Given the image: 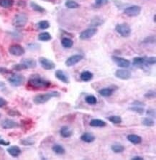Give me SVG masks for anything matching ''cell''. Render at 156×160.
I'll use <instances>...</instances> for the list:
<instances>
[{
  "instance_id": "1",
  "label": "cell",
  "mask_w": 156,
  "mask_h": 160,
  "mask_svg": "<svg viewBox=\"0 0 156 160\" xmlns=\"http://www.w3.org/2000/svg\"><path fill=\"white\" fill-rule=\"evenodd\" d=\"M28 86L33 89H45L51 87V83L39 75H32L28 80Z\"/></svg>"
},
{
  "instance_id": "2",
  "label": "cell",
  "mask_w": 156,
  "mask_h": 160,
  "mask_svg": "<svg viewBox=\"0 0 156 160\" xmlns=\"http://www.w3.org/2000/svg\"><path fill=\"white\" fill-rule=\"evenodd\" d=\"M61 96V93L58 91H51L46 93L38 94L33 98L34 103L37 105L44 104L49 101L52 98H58Z\"/></svg>"
},
{
  "instance_id": "3",
  "label": "cell",
  "mask_w": 156,
  "mask_h": 160,
  "mask_svg": "<svg viewBox=\"0 0 156 160\" xmlns=\"http://www.w3.org/2000/svg\"><path fill=\"white\" fill-rule=\"evenodd\" d=\"M28 21V15L25 13H19L17 14L12 19V24L15 28H20L26 25Z\"/></svg>"
},
{
  "instance_id": "4",
  "label": "cell",
  "mask_w": 156,
  "mask_h": 160,
  "mask_svg": "<svg viewBox=\"0 0 156 160\" xmlns=\"http://www.w3.org/2000/svg\"><path fill=\"white\" fill-rule=\"evenodd\" d=\"M115 30L119 34H120L122 37L127 38L131 34L132 30L129 24L127 23H122V24H119L115 27Z\"/></svg>"
},
{
  "instance_id": "5",
  "label": "cell",
  "mask_w": 156,
  "mask_h": 160,
  "mask_svg": "<svg viewBox=\"0 0 156 160\" xmlns=\"http://www.w3.org/2000/svg\"><path fill=\"white\" fill-rule=\"evenodd\" d=\"M25 78L22 75L18 74H14L10 76L8 79V81L12 86H15V87H18V86H22L24 83Z\"/></svg>"
},
{
  "instance_id": "6",
  "label": "cell",
  "mask_w": 156,
  "mask_h": 160,
  "mask_svg": "<svg viewBox=\"0 0 156 160\" xmlns=\"http://www.w3.org/2000/svg\"><path fill=\"white\" fill-rule=\"evenodd\" d=\"M141 7L138 5H133L130 6V7H127L124 10V13L127 16L130 17H134L138 16L140 14L141 11Z\"/></svg>"
},
{
  "instance_id": "7",
  "label": "cell",
  "mask_w": 156,
  "mask_h": 160,
  "mask_svg": "<svg viewBox=\"0 0 156 160\" xmlns=\"http://www.w3.org/2000/svg\"><path fill=\"white\" fill-rule=\"evenodd\" d=\"M9 53L11 54V55H14V56H22L25 53V51L24 47H22V46L20 45H17V44H15V45H11L10 47H9Z\"/></svg>"
},
{
  "instance_id": "8",
  "label": "cell",
  "mask_w": 156,
  "mask_h": 160,
  "mask_svg": "<svg viewBox=\"0 0 156 160\" xmlns=\"http://www.w3.org/2000/svg\"><path fill=\"white\" fill-rule=\"evenodd\" d=\"M97 33V30L96 28H88L81 32L79 38L81 40H89Z\"/></svg>"
},
{
  "instance_id": "9",
  "label": "cell",
  "mask_w": 156,
  "mask_h": 160,
  "mask_svg": "<svg viewBox=\"0 0 156 160\" xmlns=\"http://www.w3.org/2000/svg\"><path fill=\"white\" fill-rule=\"evenodd\" d=\"M39 63L43 69L46 70H53L55 67V64L51 60L41 57L39 58Z\"/></svg>"
},
{
  "instance_id": "10",
  "label": "cell",
  "mask_w": 156,
  "mask_h": 160,
  "mask_svg": "<svg viewBox=\"0 0 156 160\" xmlns=\"http://www.w3.org/2000/svg\"><path fill=\"white\" fill-rule=\"evenodd\" d=\"M111 59L117 66L122 67V68H128L130 65V61L126 58L117 56H112Z\"/></svg>"
},
{
  "instance_id": "11",
  "label": "cell",
  "mask_w": 156,
  "mask_h": 160,
  "mask_svg": "<svg viewBox=\"0 0 156 160\" xmlns=\"http://www.w3.org/2000/svg\"><path fill=\"white\" fill-rule=\"evenodd\" d=\"M0 125H1V126L5 129H11L18 128V127L20 126V125L17 122H16V121L12 120V119H4L3 121H2Z\"/></svg>"
},
{
  "instance_id": "12",
  "label": "cell",
  "mask_w": 156,
  "mask_h": 160,
  "mask_svg": "<svg viewBox=\"0 0 156 160\" xmlns=\"http://www.w3.org/2000/svg\"><path fill=\"white\" fill-rule=\"evenodd\" d=\"M84 59V56L81 55H74L72 56L69 57L68 59L65 60V64L66 66L68 67H71L74 66L78 63H79L80 61H81Z\"/></svg>"
},
{
  "instance_id": "13",
  "label": "cell",
  "mask_w": 156,
  "mask_h": 160,
  "mask_svg": "<svg viewBox=\"0 0 156 160\" xmlns=\"http://www.w3.org/2000/svg\"><path fill=\"white\" fill-rule=\"evenodd\" d=\"M115 75L117 78L121 79V80H128L132 76V73L128 70L119 69V70H117L115 72Z\"/></svg>"
},
{
  "instance_id": "14",
  "label": "cell",
  "mask_w": 156,
  "mask_h": 160,
  "mask_svg": "<svg viewBox=\"0 0 156 160\" xmlns=\"http://www.w3.org/2000/svg\"><path fill=\"white\" fill-rule=\"evenodd\" d=\"M55 76L59 80L63 82V83L68 84L70 83V80H69L68 76L62 70H58L55 71Z\"/></svg>"
},
{
  "instance_id": "15",
  "label": "cell",
  "mask_w": 156,
  "mask_h": 160,
  "mask_svg": "<svg viewBox=\"0 0 156 160\" xmlns=\"http://www.w3.org/2000/svg\"><path fill=\"white\" fill-rule=\"evenodd\" d=\"M21 63L25 65L26 69L35 68L37 66V63L34 59L32 58H25L21 60Z\"/></svg>"
},
{
  "instance_id": "16",
  "label": "cell",
  "mask_w": 156,
  "mask_h": 160,
  "mask_svg": "<svg viewBox=\"0 0 156 160\" xmlns=\"http://www.w3.org/2000/svg\"><path fill=\"white\" fill-rule=\"evenodd\" d=\"M7 151L13 157H17L20 155L21 149L18 146H12L7 149Z\"/></svg>"
},
{
  "instance_id": "17",
  "label": "cell",
  "mask_w": 156,
  "mask_h": 160,
  "mask_svg": "<svg viewBox=\"0 0 156 160\" xmlns=\"http://www.w3.org/2000/svg\"><path fill=\"white\" fill-rule=\"evenodd\" d=\"M80 139L81 140L86 142V143H92V142H94V141H95V136L92 134H91V133L88 132L83 134L81 136Z\"/></svg>"
},
{
  "instance_id": "18",
  "label": "cell",
  "mask_w": 156,
  "mask_h": 160,
  "mask_svg": "<svg viewBox=\"0 0 156 160\" xmlns=\"http://www.w3.org/2000/svg\"><path fill=\"white\" fill-rule=\"evenodd\" d=\"M60 134L63 138H70L73 135V131L68 126H64L60 130Z\"/></svg>"
},
{
  "instance_id": "19",
  "label": "cell",
  "mask_w": 156,
  "mask_h": 160,
  "mask_svg": "<svg viewBox=\"0 0 156 160\" xmlns=\"http://www.w3.org/2000/svg\"><path fill=\"white\" fill-rule=\"evenodd\" d=\"M129 142L133 144H140L142 143V137L136 134H130L127 136Z\"/></svg>"
},
{
  "instance_id": "20",
  "label": "cell",
  "mask_w": 156,
  "mask_h": 160,
  "mask_svg": "<svg viewBox=\"0 0 156 160\" xmlns=\"http://www.w3.org/2000/svg\"><path fill=\"white\" fill-rule=\"evenodd\" d=\"M90 126L92 127H99V128H102L107 126V123L101 119H94L90 121L89 123Z\"/></svg>"
},
{
  "instance_id": "21",
  "label": "cell",
  "mask_w": 156,
  "mask_h": 160,
  "mask_svg": "<svg viewBox=\"0 0 156 160\" xmlns=\"http://www.w3.org/2000/svg\"><path fill=\"white\" fill-rule=\"evenodd\" d=\"M93 76H94L93 73L90 72V71L86 70L81 73V74L80 75V79L82 80V81L88 82L93 78Z\"/></svg>"
},
{
  "instance_id": "22",
  "label": "cell",
  "mask_w": 156,
  "mask_h": 160,
  "mask_svg": "<svg viewBox=\"0 0 156 160\" xmlns=\"http://www.w3.org/2000/svg\"><path fill=\"white\" fill-rule=\"evenodd\" d=\"M114 93V90L111 88H105L101 89L99 91V93L100 94V96H101L102 97H110V96L112 95Z\"/></svg>"
},
{
  "instance_id": "23",
  "label": "cell",
  "mask_w": 156,
  "mask_h": 160,
  "mask_svg": "<svg viewBox=\"0 0 156 160\" xmlns=\"http://www.w3.org/2000/svg\"><path fill=\"white\" fill-rule=\"evenodd\" d=\"M52 150H53V152H55L56 155H63L65 153V150L64 148H63V146L58 144H54L53 147H52Z\"/></svg>"
},
{
  "instance_id": "24",
  "label": "cell",
  "mask_w": 156,
  "mask_h": 160,
  "mask_svg": "<svg viewBox=\"0 0 156 160\" xmlns=\"http://www.w3.org/2000/svg\"><path fill=\"white\" fill-rule=\"evenodd\" d=\"M61 45L65 48H71L74 45V41L68 38H63L61 40Z\"/></svg>"
},
{
  "instance_id": "25",
  "label": "cell",
  "mask_w": 156,
  "mask_h": 160,
  "mask_svg": "<svg viewBox=\"0 0 156 160\" xmlns=\"http://www.w3.org/2000/svg\"><path fill=\"white\" fill-rule=\"evenodd\" d=\"M51 39H52L51 34L48 32H42V33L39 34V35H38V40H40V41L48 42L49 41V40H51Z\"/></svg>"
},
{
  "instance_id": "26",
  "label": "cell",
  "mask_w": 156,
  "mask_h": 160,
  "mask_svg": "<svg viewBox=\"0 0 156 160\" xmlns=\"http://www.w3.org/2000/svg\"><path fill=\"white\" fill-rule=\"evenodd\" d=\"M65 6L68 9H77L80 7V5L74 0H66Z\"/></svg>"
},
{
  "instance_id": "27",
  "label": "cell",
  "mask_w": 156,
  "mask_h": 160,
  "mask_svg": "<svg viewBox=\"0 0 156 160\" xmlns=\"http://www.w3.org/2000/svg\"><path fill=\"white\" fill-rule=\"evenodd\" d=\"M111 149L114 152H115V153L119 154V153H122V152H124L125 148L124 146L122 145V144H113V145H111Z\"/></svg>"
},
{
  "instance_id": "28",
  "label": "cell",
  "mask_w": 156,
  "mask_h": 160,
  "mask_svg": "<svg viewBox=\"0 0 156 160\" xmlns=\"http://www.w3.org/2000/svg\"><path fill=\"white\" fill-rule=\"evenodd\" d=\"M146 64L145 62V58L144 57H134L133 59V65L135 66L138 67H142L143 65Z\"/></svg>"
},
{
  "instance_id": "29",
  "label": "cell",
  "mask_w": 156,
  "mask_h": 160,
  "mask_svg": "<svg viewBox=\"0 0 156 160\" xmlns=\"http://www.w3.org/2000/svg\"><path fill=\"white\" fill-rule=\"evenodd\" d=\"M14 5V0H0V7L3 8H10Z\"/></svg>"
},
{
  "instance_id": "30",
  "label": "cell",
  "mask_w": 156,
  "mask_h": 160,
  "mask_svg": "<svg viewBox=\"0 0 156 160\" xmlns=\"http://www.w3.org/2000/svg\"><path fill=\"white\" fill-rule=\"evenodd\" d=\"M30 7H32L34 11H38V12L43 13L45 11V9H44L43 7H42L40 5H38V4L35 2H30Z\"/></svg>"
},
{
  "instance_id": "31",
  "label": "cell",
  "mask_w": 156,
  "mask_h": 160,
  "mask_svg": "<svg viewBox=\"0 0 156 160\" xmlns=\"http://www.w3.org/2000/svg\"><path fill=\"white\" fill-rule=\"evenodd\" d=\"M32 124V121L31 119H25V120L21 121L20 126L22 127V129L28 130V129H30L31 128Z\"/></svg>"
},
{
  "instance_id": "32",
  "label": "cell",
  "mask_w": 156,
  "mask_h": 160,
  "mask_svg": "<svg viewBox=\"0 0 156 160\" xmlns=\"http://www.w3.org/2000/svg\"><path fill=\"white\" fill-rule=\"evenodd\" d=\"M108 120L110 121V122L113 123V124H121V123H122V118H121L119 116H116V115L111 116L108 117Z\"/></svg>"
},
{
  "instance_id": "33",
  "label": "cell",
  "mask_w": 156,
  "mask_h": 160,
  "mask_svg": "<svg viewBox=\"0 0 156 160\" xmlns=\"http://www.w3.org/2000/svg\"><path fill=\"white\" fill-rule=\"evenodd\" d=\"M85 101L89 105H95L97 103V98L93 95H89L85 98Z\"/></svg>"
},
{
  "instance_id": "34",
  "label": "cell",
  "mask_w": 156,
  "mask_h": 160,
  "mask_svg": "<svg viewBox=\"0 0 156 160\" xmlns=\"http://www.w3.org/2000/svg\"><path fill=\"white\" fill-rule=\"evenodd\" d=\"M37 25L40 30H46L50 28V22L47 20H42L38 23Z\"/></svg>"
},
{
  "instance_id": "35",
  "label": "cell",
  "mask_w": 156,
  "mask_h": 160,
  "mask_svg": "<svg viewBox=\"0 0 156 160\" xmlns=\"http://www.w3.org/2000/svg\"><path fill=\"white\" fill-rule=\"evenodd\" d=\"M142 123L144 126L148 127H152L155 125V121L151 118H144L142 119Z\"/></svg>"
},
{
  "instance_id": "36",
  "label": "cell",
  "mask_w": 156,
  "mask_h": 160,
  "mask_svg": "<svg viewBox=\"0 0 156 160\" xmlns=\"http://www.w3.org/2000/svg\"><path fill=\"white\" fill-rule=\"evenodd\" d=\"M129 110L131 111H133V112H136L139 114H142L144 112H145V109L144 108H142L141 106H134L132 107L129 108Z\"/></svg>"
},
{
  "instance_id": "37",
  "label": "cell",
  "mask_w": 156,
  "mask_h": 160,
  "mask_svg": "<svg viewBox=\"0 0 156 160\" xmlns=\"http://www.w3.org/2000/svg\"><path fill=\"white\" fill-rule=\"evenodd\" d=\"M104 22H105V21H104L103 20H101V18H97V17H96V18H94L93 20H91V25L92 27L100 26V25H101V24H103Z\"/></svg>"
},
{
  "instance_id": "38",
  "label": "cell",
  "mask_w": 156,
  "mask_h": 160,
  "mask_svg": "<svg viewBox=\"0 0 156 160\" xmlns=\"http://www.w3.org/2000/svg\"><path fill=\"white\" fill-rule=\"evenodd\" d=\"M20 143L24 146H31V145H33V144H35V141L32 140V139L27 138V139H24L21 140Z\"/></svg>"
},
{
  "instance_id": "39",
  "label": "cell",
  "mask_w": 156,
  "mask_h": 160,
  "mask_svg": "<svg viewBox=\"0 0 156 160\" xmlns=\"http://www.w3.org/2000/svg\"><path fill=\"white\" fill-rule=\"evenodd\" d=\"M144 97L148 99H154L155 98V92L154 90H149L144 95Z\"/></svg>"
},
{
  "instance_id": "40",
  "label": "cell",
  "mask_w": 156,
  "mask_h": 160,
  "mask_svg": "<svg viewBox=\"0 0 156 160\" xmlns=\"http://www.w3.org/2000/svg\"><path fill=\"white\" fill-rule=\"evenodd\" d=\"M109 0H95V6L97 7H101L107 5Z\"/></svg>"
},
{
  "instance_id": "41",
  "label": "cell",
  "mask_w": 156,
  "mask_h": 160,
  "mask_svg": "<svg viewBox=\"0 0 156 160\" xmlns=\"http://www.w3.org/2000/svg\"><path fill=\"white\" fill-rule=\"evenodd\" d=\"M12 68L14 69L15 70L20 71V70H26V67H25V65L22 64V63H20V64H16L15 65H13Z\"/></svg>"
},
{
  "instance_id": "42",
  "label": "cell",
  "mask_w": 156,
  "mask_h": 160,
  "mask_svg": "<svg viewBox=\"0 0 156 160\" xmlns=\"http://www.w3.org/2000/svg\"><path fill=\"white\" fill-rule=\"evenodd\" d=\"M146 64L148 65H155L156 63L155 57H149L145 59Z\"/></svg>"
},
{
  "instance_id": "43",
  "label": "cell",
  "mask_w": 156,
  "mask_h": 160,
  "mask_svg": "<svg viewBox=\"0 0 156 160\" xmlns=\"http://www.w3.org/2000/svg\"><path fill=\"white\" fill-rule=\"evenodd\" d=\"M8 114L11 116H20L21 113L19 112L17 110H9L8 111Z\"/></svg>"
},
{
  "instance_id": "44",
  "label": "cell",
  "mask_w": 156,
  "mask_h": 160,
  "mask_svg": "<svg viewBox=\"0 0 156 160\" xmlns=\"http://www.w3.org/2000/svg\"><path fill=\"white\" fill-rule=\"evenodd\" d=\"M155 37L151 36V37H148V38L144 40V42H147V43H153V42H155Z\"/></svg>"
},
{
  "instance_id": "45",
  "label": "cell",
  "mask_w": 156,
  "mask_h": 160,
  "mask_svg": "<svg viewBox=\"0 0 156 160\" xmlns=\"http://www.w3.org/2000/svg\"><path fill=\"white\" fill-rule=\"evenodd\" d=\"M146 113H147V115L150 116H151V117H154V118L155 117V111L154 109L148 110Z\"/></svg>"
},
{
  "instance_id": "46",
  "label": "cell",
  "mask_w": 156,
  "mask_h": 160,
  "mask_svg": "<svg viewBox=\"0 0 156 160\" xmlns=\"http://www.w3.org/2000/svg\"><path fill=\"white\" fill-rule=\"evenodd\" d=\"M7 105V101H6L5 98H0V109L5 107V106Z\"/></svg>"
},
{
  "instance_id": "47",
  "label": "cell",
  "mask_w": 156,
  "mask_h": 160,
  "mask_svg": "<svg viewBox=\"0 0 156 160\" xmlns=\"http://www.w3.org/2000/svg\"><path fill=\"white\" fill-rule=\"evenodd\" d=\"M10 144V142H7V141H5V139H3L0 136V145H3V146H9Z\"/></svg>"
},
{
  "instance_id": "48",
  "label": "cell",
  "mask_w": 156,
  "mask_h": 160,
  "mask_svg": "<svg viewBox=\"0 0 156 160\" xmlns=\"http://www.w3.org/2000/svg\"><path fill=\"white\" fill-rule=\"evenodd\" d=\"M0 73H2V74H6V73H11V71H9L8 69L4 68V67H0Z\"/></svg>"
},
{
  "instance_id": "49",
  "label": "cell",
  "mask_w": 156,
  "mask_h": 160,
  "mask_svg": "<svg viewBox=\"0 0 156 160\" xmlns=\"http://www.w3.org/2000/svg\"><path fill=\"white\" fill-rule=\"evenodd\" d=\"M132 104L133 106H145V103H142V102L138 101L133 102V103H132Z\"/></svg>"
},
{
  "instance_id": "50",
  "label": "cell",
  "mask_w": 156,
  "mask_h": 160,
  "mask_svg": "<svg viewBox=\"0 0 156 160\" xmlns=\"http://www.w3.org/2000/svg\"><path fill=\"white\" fill-rule=\"evenodd\" d=\"M132 160H144V158L140 157V156H135L132 158Z\"/></svg>"
},
{
  "instance_id": "51",
  "label": "cell",
  "mask_w": 156,
  "mask_h": 160,
  "mask_svg": "<svg viewBox=\"0 0 156 160\" xmlns=\"http://www.w3.org/2000/svg\"><path fill=\"white\" fill-rule=\"evenodd\" d=\"M154 22H155V15H154Z\"/></svg>"
},
{
  "instance_id": "52",
  "label": "cell",
  "mask_w": 156,
  "mask_h": 160,
  "mask_svg": "<svg viewBox=\"0 0 156 160\" xmlns=\"http://www.w3.org/2000/svg\"><path fill=\"white\" fill-rule=\"evenodd\" d=\"M0 116H1V115H0Z\"/></svg>"
}]
</instances>
